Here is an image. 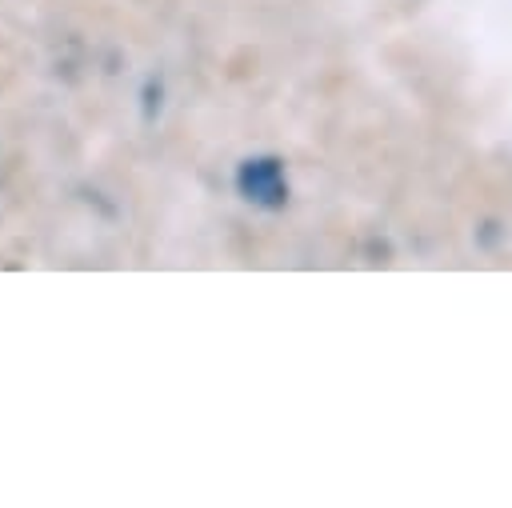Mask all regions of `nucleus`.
Instances as JSON below:
<instances>
[{"label": "nucleus", "mask_w": 512, "mask_h": 508, "mask_svg": "<svg viewBox=\"0 0 512 508\" xmlns=\"http://www.w3.org/2000/svg\"><path fill=\"white\" fill-rule=\"evenodd\" d=\"M232 184L240 192V200H248L252 208H264V212H280L292 196L288 188V172H284V160L272 156V152H256V156H244L232 172Z\"/></svg>", "instance_id": "f257e3e1"}]
</instances>
